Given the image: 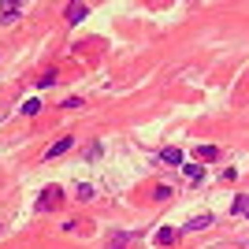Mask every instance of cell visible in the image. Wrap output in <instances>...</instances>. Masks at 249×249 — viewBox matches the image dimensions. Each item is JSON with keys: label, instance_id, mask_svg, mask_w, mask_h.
Wrapping results in <instances>:
<instances>
[{"label": "cell", "instance_id": "obj_1", "mask_svg": "<svg viewBox=\"0 0 249 249\" xmlns=\"http://www.w3.org/2000/svg\"><path fill=\"white\" fill-rule=\"evenodd\" d=\"M63 201V186H45L41 197L34 201V212H49V208H56Z\"/></svg>", "mask_w": 249, "mask_h": 249}, {"label": "cell", "instance_id": "obj_2", "mask_svg": "<svg viewBox=\"0 0 249 249\" xmlns=\"http://www.w3.org/2000/svg\"><path fill=\"white\" fill-rule=\"evenodd\" d=\"M71 145H74V138H71V134H63L60 142H52V145L45 149V156H41V160H56V156H63V153H67Z\"/></svg>", "mask_w": 249, "mask_h": 249}, {"label": "cell", "instance_id": "obj_3", "mask_svg": "<svg viewBox=\"0 0 249 249\" xmlns=\"http://www.w3.org/2000/svg\"><path fill=\"white\" fill-rule=\"evenodd\" d=\"M19 15V0H0V22H15Z\"/></svg>", "mask_w": 249, "mask_h": 249}, {"label": "cell", "instance_id": "obj_4", "mask_svg": "<svg viewBox=\"0 0 249 249\" xmlns=\"http://www.w3.org/2000/svg\"><path fill=\"white\" fill-rule=\"evenodd\" d=\"M231 216H242V219H249V194H238V197L231 201Z\"/></svg>", "mask_w": 249, "mask_h": 249}, {"label": "cell", "instance_id": "obj_5", "mask_svg": "<svg viewBox=\"0 0 249 249\" xmlns=\"http://www.w3.org/2000/svg\"><path fill=\"white\" fill-rule=\"evenodd\" d=\"M86 15H89V8H86L82 0H74V4H71V11H67V22H71V26H78V22H82Z\"/></svg>", "mask_w": 249, "mask_h": 249}, {"label": "cell", "instance_id": "obj_6", "mask_svg": "<svg viewBox=\"0 0 249 249\" xmlns=\"http://www.w3.org/2000/svg\"><path fill=\"white\" fill-rule=\"evenodd\" d=\"M178 234H182V231H178V227H160V231H156V246H171V242H175L178 238Z\"/></svg>", "mask_w": 249, "mask_h": 249}, {"label": "cell", "instance_id": "obj_7", "mask_svg": "<svg viewBox=\"0 0 249 249\" xmlns=\"http://www.w3.org/2000/svg\"><path fill=\"white\" fill-rule=\"evenodd\" d=\"M212 219H216V216H194L190 223H182V234H190V231H205V227H212Z\"/></svg>", "mask_w": 249, "mask_h": 249}, {"label": "cell", "instance_id": "obj_8", "mask_svg": "<svg viewBox=\"0 0 249 249\" xmlns=\"http://www.w3.org/2000/svg\"><path fill=\"white\" fill-rule=\"evenodd\" d=\"M160 160H164V164H171V167H182V164H186L182 149H164V153H160Z\"/></svg>", "mask_w": 249, "mask_h": 249}, {"label": "cell", "instance_id": "obj_9", "mask_svg": "<svg viewBox=\"0 0 249 249\" xmlns=\"http://www.w3.org/2000/svg\"><path fill=\"white\" fill-rule=\"evenodd\" d=\"M182 178H186V182H201V178H205V167L201 164H182Z\"/></svg>", "mask_w": 249, "mask_h": 249}, {"label": "cell", "instance_id": "obj_10", "mask_svg": "<svg viewBox=\"0 0 249 249\" xmlns=\"http://www.w3.org/2000/svg\"><path fill=\"white\" fill-rule=\"evenodd\" d=\"M194 156H197L201 164H212V160L219 156V149L216 145H197V149H194Z\"/></svg>", "mask_w": 249, "mask_h": 249}, {"label": "cell", "instance_id": "obj_11", "mask_svg": "<svg viewBox=\"0 0 249 249\" xmlns=\"http://www.w3.org/2000/svg\"><path fill=\"white\" fill-rule=\"evenodd\" d=\"M130 238H134L130 231H115V234H112V249H123V246H126Z\"/></svg>", "mask_w": 249, "mask_h": 249}, {"label": "cell", "instance_id": "obj_12", "mask_svg": "<svg viewBox=\"0 0 249 249\" xmlns=\"http://www.w3.org/2000/svg\"><path fill=\"white\" fill-rule=\"evenodd\" d=\"M22 112H26V115H37V112H41V101H37V97L26 101V104H22Z\"/></svg>", "mask_w": 249, "mask_h": 249}, {"label": "cell", "instance_id": "obj_13", "mask_svg": "<svg viewBox=\"0 0 249 249\" xmlns=\"http://www.w3.org/2000/svg\"><path fill=\"white\" fill-rule=\"evenodd\" d=\"M93 197V186H86V182H78V201H89Z\"/></svg>", "mask_w": 249, "mask_h": 249}, {"label": "cell", "instance_id": "obj_14", "mask_svg": "<svg viewBox=\"0 0 249 249\" xmlns=\"http://www.w3.org/2000/svg\"><path fill=\"white\" fill-rule=\"evenodd\" d=\"M97 156H101V145H97V142H93V145H86V160H97Z\"/></svg>", "mask_w": 249, "mask_h": 249}, {"label": "cell", "instance_id": "obj_15", "mask_svg": "<svg viewBox=\"0 0 249 249\" xmlns=\"http://www.w3.org/2000/svg\"><path fill=\"white\" fill-rule=\"evenodd\" d=\"M52 82H56V71H45V74H41V82H37V86L45 89V86H52Z\"/></svg>", "mask_w": 249, "mask_h": 249}, {"label": "cell", "instance_id": "obj_16", "mask_svg": "<svg viewBox=\"0 0 249 249\" xmlns=\"http://www.w3.org/2000/svg\"><path fill=\"white\" fill-rule=\"evenodd\" d=\"M171 197V186H156V201H167Z\"/></svg>", "mask_w": 249, "mask_h": 249}, {"label": "cell", "instance_id": "obj_17", "mask_svg": "<svg viewBox=\"0 0 249 249\" xmlns=\"http://www.w3.org/2000/svg\"><path fill=\"white\" fill-rule=\"evenodd\" d=\"M0 234H4V223H0Z\"/></svg>", "mask_w": 249, "mask_h": 249}]
</instances>
